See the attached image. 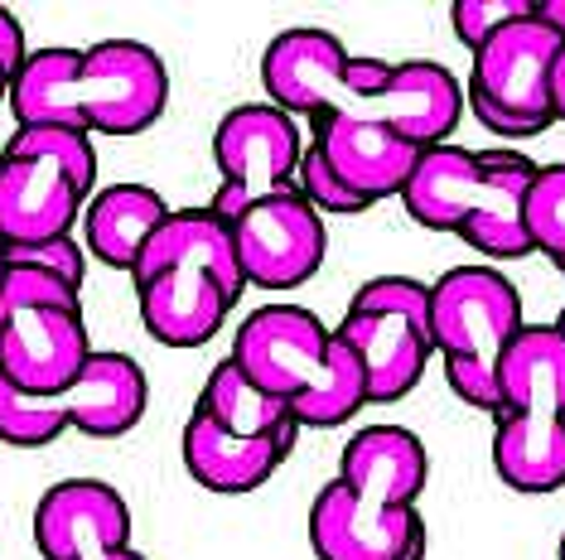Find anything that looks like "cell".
I'll use <instances>...</instances> for the list:
<instances>
[{
	"instance_id": "cell-1",
	"label": "cell",
	"mask_w": 565,
	"mask_h": 560,
	"mask_svg": "<svg viewBox=\"0 0 565 560\" xmlns=\"http://www.w3.org/2000/svg\"><path fill=\"white\" fill-rule=\"evenodd\" d=\"M266 101L295 121L333 111L349 121L387 126L411 146H445L465 117V83L435 58H353L339 34L300 24L266 44L262 54Z\"/></svg>"
},
{
	"instance_id": "cell-2",
	"label": "cell",
	"mask_w": 565,
	"mask_h": 560,
	"mask_svg": "<svg viewBox=\"0 0 565 560\" xmlns=\"http://www.w3.org/2000/svg\"><path fill=\"white\" fill-rule=\"evenodd\" d=\"M430 483V454L406 426H363L343 444L339 478L310 503L315 560H426L430 527L420 493Z\"/></svg>"
},
{
	"instance_id": "cell-3",
	"label": "cell",
	"mask_w": 565,
	"mask_h": 560,
	"mask_svg": "<svg viewBox=\"0 0 565 560\" xmlns=\"http://www.w3.org/2000/svg\"><path fill=\"white\" fill-rule=\"evenodd\" d=\"M15 131L63 126L83 136H140L170 107V68L140 40L34 49L6 97Z\"/></svg>"
},
{
	"instance_id": "cell-4",
	"label": "cell",
	"mask_w": 565,
	"mask_h": 560,
	"mask_svg": "<svg viewBox=\"0 0 565 560\" xmlns=\"http://www.w3.org/2000/svg\"><path fill=\"white\" fill-rule=\"evenodd\" d=\"M131 286L140 324L160 348H203L247 290L233 227L217 223L209 208H174L146 241Z\"/></svg>"
},
{
	"instance_id": "cell-5",
	"label": "cell",
	"mask_w": 565,
	"mask_h": 560,
	"mask_svg": "<svg viewBox=\"0 0 565 560\" xmlns=\"http://www.w3.org/2000/svg\"><path fill=\"white\" fill-rule=\"evenodd\" d=\"M300 430H339L367 406V381L353 348L305 304H262L237 324L227 353Z\"/></svg>"
},
{
	"instance_id": "cell-6",
	"label": "cell",
	"mask_w": 565,
	"mask_h": 560,
	"mask_svg": "<svg viewBox=\"0 0 565 560\" xmlns=\"http://www.w3.org/2000/svg\"><path fill=\"white\" fill-rule=\"evenodd\" d=\"M493 469L512 493L542 498L565 488V334L526 324L498 373Z\"/></svg>"
},
{
	"instance_id": "cell-7",
	"label": "cell",
	"mask_w": 565,
	"mask_h": 560,
	"mask_svg": "<svg viewBox=\"0 0 565 560\" xmlns=\"http://www.w3.org/2000/svg\"><path fill=\"white\" fill-rule=\"evenodd\" d=\"M522 329V295L498 266H449L430 280V348L473 411H498V373Z\"/></svg>"
},
{
	"instance_id": "cell-8",
	"label": "cell",
	"mask_w": 565,
	"mask_h": 560,
	"mask_svg": "<svg viewBox=\"0 0 565 560\" xmlns=\"http://www.w3.org/2000/svg\"><path fill=\"white\" fill-rule=\"evenodd\" d=\"M150 381L131 353L93 348L83 377L54 397H24L0 377V444L44 450L63 430H83L87 440H121L146 420Z\"/></svg>"
},
{
	"instance_id": "cell-9",
	"label": "cell",
	"mask_w": 565,
	"mask_h": 560,
	"mask_svg": "<svg viewBox=\"0 0 565 560\" xmlns=\"http://www.w3.org/2000/svg\"><path fill=\"white\" fill-rule=\"evenodd\" d=\"M339 343H349L367 381V406L406 401L430 363V286L416 276H372L353 290L339 320Z\"/></svg>"
},
{
	"instance_id": "cell-10",
	"label": "cell",
	"mask_w": 565,
	"mask_h": 560,
	"mask_svg": "<svg viewBox=\"0 0 565 560\" xmlns=\"http://www.w3.org/2000/svg\"><path fill=\"white\" fill-rule=\"evenodd\" d=\"M561 34L536 15L503 24L493 40H483L469 54V87L465 107L473 121L503 140H532L556 126L551 111V73H556Z\"/></svg>"
},
{
	"instance_id": "cell-11",
	"label": "cell",
	"mask_w": 565,
	"mask_h": 560,
	"mask_svg": "<svg viewBox=\"0 0 565 560\" xmlns=\"http://www.w3.org/2000/svg\"><path fill=\"white\" fill-rule=\"evenodd\" d=\"M300 121L271 101H242L213 131L217 189L203 208L233 227L252 203L300 189Z\"/></svg>"
},
{
	"instance_id": "cell-12",
	"label": "cell",
	"mask_w": 565,
	"mask_h": 560,
	"mask_svg": "<svg viewBox=\"0 0 565 560\" xmlns=\"http://www.w3.org/2000/svg\"><path fill=\"white\" fill-rule=\"evenodd\" d=\"M233 251L247 286L295 290L324 266L329 233L324 218L310 208V198L300 189H286L276 198L252 203L233 223Z\"/></svg>"
},
{
	"instance_id": "cell-13",
	"label": "cell",
	"mask_w": 565,
	"mask_h": 560,
	"mask_svg": "<svg viewBox=\"0 0 565 560\" xmlns=\"http://www.w3.org/2000/svg\"><path fill=\"white\" fill-rule=\"evenodd\" d=\"M93 358L83 310H54V304H30L15 310L0 329V377L24 397H54L73 387Z\"/></svg>"
},
{
	"instance_id": "cell-14",
	"label": "cell",
	"mask_w": 565,
	"mask_h": 560,
	"mask_svg": "<svg viewBox=\"0 0 565 560\" xmlns=\"http://www.w3.org/2000/svg\"><path fill=\"white\" fill-rule=\"evenodd\" d=\"M131 546V507L102 478H63L34 507V551L44 560H87Z\"/></svg>"
},
{
	"instance_id": "cell-15",
	"label": "cell",
	"mask_w": 565,
	"mask_h": 560,
	"mask_svg": "<svg viewBox=\"0 0 565 560\" xmlns=\"http://www.w3.org/2000/svg\"><path fill=\"white\" fill-rule=\"evenodd\" d=\"M87 189L63 164L44 155H0V241L6 247H44V241L73 237Z\"/></svg>"
},
{
	"instance_id": "cell-16",
	"label": "cell",
	"mask_w": 565,
	"mask_h": 560,
	"mask_svg": "<svg viewBox=\"0 0 565 560\" xmlns=\"http://www.w3.org/2000/svg\"><path fill=\"white\" fill-rule=\"evenodd\" d=\"M310 150L324 160V170L349 189L353 198H363L367 208L382 198H402V189L411 180L420 160V146H411L387 126H372V121H349V117H324L310 121Z\"/></svg>"
},
{
	"instance_id": "cell-17",
	"label": "cell",
	"mask_w": 565,
	"mask_h": 560,
	"mask_svg": "<svg viewBox=\"0 0 565 560\" xmlns=\"http://www.w3.org/2000/svg\"><path fill=\"white\" fill-rule=\"evenodd\" d=\"M295 440H300V430H286V435H271V440H237V435H227V430H217L194 406L184 420L179 450H184V469L199 488L237 498V493H256L262 483L276 478V469L286 464Z\"/></svg>"
},
{
	"instance_id": "cell-18",
	"label": "cell",
	"mask_w": 565,
	"mask_h": 560,
	"mask_svg": "<svg viewBox=\"0 0 565 560\" xmlns=\"http://www.w3.org/2000/svg\"><path fill=\"white\" fill-rule=\"evenodd\" d=\"M479 164H483V198L473 208V218L459 227V241H469L473 251H483L493 261H526L532 257V241H526L522 203L542 164L508 146L479 150Z\"/></svg>"
},
{
	"instance_id": "cell-19",
	"label": "cell",
	"mask_w": 565,
	"mask_h": 560,
	"mask_svg": "<svg viewBox=\"0 0 565 560\" xmlns=\"http://www.w3.org/2000/svg\"><path fill=\"white\" fill-rule=\"evenodd\" d=\"M170 198L150 184H107L83 208V251H93L102 266L131 276L146 241L170 218Z\"/></svg>"
},
{
	"instance_id": "cell-20",
	"label": "cell",
	"mask_w": 565,
	"mask_h": 560,
	"mask_svg": "<svg viewBox=\"0 0 565 560\" xmlns=\"http://www.w3.org/2000/svg\"><path fill=\"white\" fill-rule=\"evenodd\" d=\"M483 198V164H479V150L469 146H430L420 150L416 170L402 189V203L411 213V223L430 227V233H449L459 237V227L473 218Z\"/></svg>"
},
{
	"instance_id": "cell-21",
	"label": "cell",
	"mask_w": 565,
	"mask_h": 560,
	"mask_svg": "<svg viewBox=\"0 0 565 560\" xmlns=\"http://www.w3.org/2000/svg\"><path fill=\"white\" fill-rule=\"evenodd\" d=\"M194 406L217 430H227V435H237V440H271V435H286V430H300L286 406L276 397H266L233 358H223L213 367Z\"/></svg>"
},
{
	"instance_id": "cell-22",
	"label": "cell",
	"mask_w": 565,
	"mask_h": 560,
	"mask_svg": "<svg viewBox=\"0 0 565 560\" xmlns=\"http://www.w3.org/2000/svg\"><path fill=\"white\" fill-rule=\"evenodd\" d=\"M532 257H546L565 276V164H542L522 203Z\"/></svg>"
},
{
	"instance_id": "cell-23",
	"label": "cell",
	"mask_w": 565,
	"mask_h": 560,
	"mask_svg": "<svg viewBox=\"0 0 565 560\" xmlns=\"http://www.w3.org/2000/svg\"><path fill=\"white\" fill-rule=\"evenodd\" d=\"M0 155L15 160V155H44L63 164V170L78 180L87 194H97V146L93 136L83 131H63V126H34V131H15L0 146Z\"/></svg>"
},
{
	"instance_id": "cell-24",
	"label": "cell",
	"mask_w": 565,
	"mask_h": 560,
	"mask_svg": "<svg viewBox=\"0 0 565 560\" xmlns=\"http://www.w3.org/2000/svg\"><path fill=\"white\" fill-rule=\"evenodd\" d=\"M532 6L536 0H455V6H449V24H455L459 44L473 54V49L483 40H493L503 24L532 15Z\"/></svg>"
},
{
	"instance_id": "cell-25",
	"label": "cell",
	"mask_w": 565,
	"mask_h": 560,
	"mask_svg": "<svg viewBox=\"0 0 565 560\" xmlns=\"http://www.w3.org/2000/svg\"><path fill=\"white\" fill-rule=\"evenodd\" d=\"M6 266H30V271L58 276L73 290H83L87 280V251L78 237H58V241H44V247H6Z\"/></svg>"
},
{
	"instance_id": "cell-26",
	"label": "cell",
	"mask_w": 565,
	"mask_h": 560,
	"mask_svg": "<svg viewBox=\"0 0 565 560\" xmlns=\"http://www.w3.org/2000/svg\"><path fill=\"white\" fill-rule=\"evenodd\" d=\"M300 194L310 198V208L324 218V213H339V218H353V213H367L363 198H353L349 189H343L333 174L324 170V160L315 155V150H305L300 155Z\"/></svg>"
},
{
	"instance_id": "cell-27",
	"label": "cell",
	"mask_w": 565,
	"mask_h": 560,
	"mask_svg": "<svg viewBox=\"0 0 565 560\" xmlns=\"http://www.w3.org/2000/svg\"><path fill=\"white\" fill-rule=\"evenodd\" d=\"M536 15L561 34L556 73H551V111H556V121H565V0H536Z\"/></svg>"
},
{
	"instance_id": "cell-28",
	"label": "cell",
	"mask_w": 565,
	"mask_h": 560,
	"mask_svg": "<svg viewBox=\"0 0 565 560\" xmlns=\"http://www.w3.org/2000/svg\"><path fill=\"white\" fill-rule=\"evenodd\" d=\"M24 58H30V44H24V30H20V20L10 15L6 6H0V68H6V78H10V83L20 78Z\"/></svg>"
},
{
	"instance_id": "cell-29",
	"label": "cell",
	"mask_w": 565,
	"mask_h": 560,
	"mask_svg": "<svg viewBox=\"0 0 565 560\" xmlns=\"http://www.w3.org/2000/svg\"><path fill=\"white\" fill-rule=\"evenodd\" d=\"M87 560H146L136 546H121V551H107V556H87Z\"/></svg>"
},
{
	"instance_id": "cell-30",
	"label": "cell",
	"mask_w": 565,
	"mask_h": 560,
	"mask_svg": "<svg viewBox=\"0 0 565 560\" xmlns=\"http://www.w3.org/2000/svg\"><path fill=\"white\" fill-rule=\"evenodd\" d=\"M6 97H10V78H6V68H0V107H6Z\"/></svg>"
},
{
	"instance_id": "cell-31",
	"label": "cell",
	"mask_w": 565,
	"mask_h": 560,
	"mask_svg": "<svg viewBox=\"0 0 565 560\" xmlns=\"http://www.w3.org/2000/svg\"><path fill=\"white\" fill-rule=\"evenodd\" d=\"M551 324H556V329H561V334H565V304H561V314H556V320H551Z\"/></svg>"
},
{
	"instance_id": "cell-32",
	"label": "cell",
	"mask_w": 565,
	"mask_h": 560,
	"mask_svg": "<svg viewBox=\"0 0 565 560\" xmlns=\"http://www.w3.org/2000/svg\"><path fill=\"white\" fill-rule=\"evenodd\" d=\"M561 560H565V537H561Z\"/></svg>"
}]
</instances>
